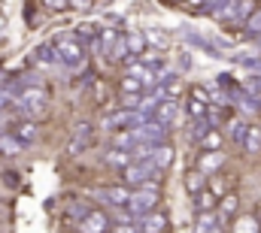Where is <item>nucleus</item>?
Segmentation results:
<instances>
[{"label": "nucleus", "instance_id": "f257e3e1", "mask_svg": "<svg viewBox=\"0 0 261 233\" xmlns=\"http://www.w3.org/2000/svg\"><path fill=\"white\" fill-rule=\"evenodd\" d=\"M158 206H161V179H149L146 185L130 191V203H128L130 215H146Z\"/></svg>", "mask_w": 261, "mask_h": 233}, {"label": "nucleus", "instance_id": "f03ea898", "mask_svg": "<svg viewBox=\"0 0 261 233\" xmlns=\"http://www.w3.org/2000/svg\"><path fill=\"white\" fill-rule=\"evenodd\" d=\"M18 106H21L31 118H43L46 109H49V91L31 85V88H24V91L18 94Z\"/></svg>", "mask_w": 261, "mask_h": 233}, {"label": "nucleus", "instance_id": "7ed1b4c3", "mask_svg": "<svg viewBox=\"0 0 261 233\" xmlns=\"http://www.w3.org/2000/svg\"><path fill=\"white\" fill-rule=\"evenodd\" d=\"M113 221L103 209H88L79 221H76V233H110Z\"/></svg>", "mask_w": 261, "mask_h": 233}, {"label": "nucleus", "instance_id": "20e7f679", "mask_svg": "<svg viewBox=\"0 0 261 233\" xmlns=\"http://www.w3.org/2000/svg\"><path fill=\"white\" fill-rule=\"evenodd\" d=\"M137 224H140V233H167V227H170V215L158 206V209L140 215Z\"/></svg>", "mask_w": 261, "mask_h": 233}, {"label": "nucleus", "instance_id": "39448f33", "mask_svg": "<svg viewBox=\"0 0 261 233\" xmlns=\"http://www.w3.org/2000/svg\"><path fill=\"white\" fill-rule=\"evenodd\" d=\"M225 161H228V155H225V149H216V152H200L197 155V170L206 176H216L222 167H225Z\"/></svg>", "mask_w": 261, "mask_h": 233}, {"label": "nucleus", "instance_id": "423d86ee", "mask_svg": "<svg viewBox=\"0 0 261 233\" xmlns=\"http://www.w3.org/2000/svg\"><path fill=\"white\" fill-rule=\"evenodd\" d=\"M125 64H128V76L140 79L146 88H155V85H158V73H155L149 64H143L140 58H130V61H125Z\"/></svg>", "mask_w": 261, "mask_h": 233}, {"label": "nucleus", "instance_id": "0eeeda50", "mask_svg": "<svg viewBox=\"0 0 261 233\" xmlns=\"http://www.w3.org/2000/svg\"><path fill=\"white\" fill-rule=\"evenodd\" d=\"M55 49H58V58L67 61V64H79L82 61V46H79L76 37H58Z\"/></svg>", "mask_w": 261, "mask_h": 233}, {"label": "nucleus", "instance_id": "6e6552de", "mask_svg": "<svg viewBox=\"0 0 261 233\" xmlns=\"http://www.w3.org/2000/svg\"><path fill=\"white\" fill-rule=\"evenodd\" d=\"M137 124H140V112L137 109H122V112H113V115L103 118L107 130H122V127H137Z\"/></svg>", "mask_w": 261, "mask_h": 233}, {"label": "nucleus", "instance_id": "1a4fd4ad", "mask_svg": "<svg viewBox=\"0 0 261 233\" xmlns=\"http://www.w3.org/2000/svg\"><path fill=\"white\" fill-rule=\"evenodd\" d=\"M176 121H179V100L164 97L155 106V124H176Z\"/></svg>", "mask_w": 261, "mask_h": 233}, {"label": "nucleus", "instance_id": "9d476101", "mask_svg": "<svg viewBox=\"0 0 261 233\" xmlns=\"http://www.w3.org/2000/svg\"><path fill=\"white\" fill-rule=\"evenodd\" d=\"M103 164L107 167H113V170H125L128 164H134V155H130V149H107L103 152Z\"/></svg>", "mask_w": 261, "mask_h": 233}, {"label": "nucleus", "instance_id": "9b49d317", "mask_svg": "<svg viewBox=\"0 0 261 233\" xmlns=\"http://www.w3.org/2000/svg\"><path fill=\"white\" fill-rule=\"evenodd\" d=\"M219 224H225L219 218V212H197L195 224H192V233H213Z\"/></svg>", "mask_w": 261, "mask_h": 233}, {"label": "nucleus", "instance_id": "f8f14e48", "mask_svg": "<svg viewBox=\"0 0 261 233\" xmlns=\"http://www.w3.org/2000/svg\"><path fill=\"white\" fill-rule=\"evenodd\" d=\"M192 206H195V212H216V206H219V197H216L210 188H203V191L192 194Z\"/></svg>", "mask_w": 261, "mask_h": 233}, {"label": "nucleus", "instance_id": "ddd939ff", "mask_svg": "<svg viewBox=\"0 0 261 233\" xmlns=\"http://www.w3.org/2000/svg\"><path fill=\"white\" fill-rule=\"evenodd\" d=\"M130 191L128 185H110V188H103V194H107V200L113 203V206H122V209H128L130 203Z\"/></svg>", "mask_w": 261, "mask_h": 233}, {"label": "nucleus", "instance_id": "4468645a", "mask_svg": "<svg viewBox=\"0 0 261 233\" xmlns=\"http://www.w3.org/2000/svg\"><path fill=\"white\" fill-rule=\"evenodd\" d=\"M12 136H15V139H21V142H34V139L40 136V127H37V121H34V118H31V121H15Z\"/></svg>", "mask_w": 261, "mask_h": 233}, {"label": "nucleus", "instance_id": "2eb2a0df", "mask_svg": "<svg viewBox=\"0 0 261 233\" xmlns=\"http://www.w3.org/2000/svg\"><path fill=\"white\" fill-rule=\"evenodd\" d=\"M152 164H155V170H167L173 164V145L170 142H158L155 152H152Z\"/></svg>", "mask_w": 261, "mask_h": 233}, {"label": "nucleus", "instance_id": "dca6fc26", "mask_svg": "<svg viewBox=\"0 0 261 233\" xmlns=\"http://www.w3.org/2000/svg\"><path fill=\"white\" fill-rule=\"evenodd\" d=\"M246 130H249V124H246L243 118H228V127H225V133H228V139H231L234 145H243V136H246Z\"/></svg>", "mask_w": 261, "mask_h": 233}, {"label": "nucleus", "instance_id": "f3484780", "mask_svg": "<svg viewBox=\"0 0 261 233\" xmlns=\"http://www.w3.org/2000/svg\"><path fill=\"white\" fill-rule=\"evenodd\" d=\"M225 145V133L219 130V127H210L203 136H200V152H216V149H222Z\"/></svg>", "mask_w": 261, "mask_h": 233}, {"label": "nucleus", "instance_id": "a211bd4d", "mask_svg": "<svg viewBox=\"0 0 261 233\" xmlns=\"http://www.w3.org/2000/svg\"><path fill=\"white\" fill-rule=\"evenodd\" d=\"M237 206H240V197H237V194H225V197H219L216 212H219V218H222V221H228V218L237 212Z\"/></svg>", "mask_w": 261, "mask_h": 233}, {"label": "nucleus", "instance_id": "6ab92c4d", "mask_svg": "<svg viewBox=\"0 0 261 233\" xmlns=\"http://www.w3.org/2000/svg\"><path fill=\"white\" fill-rule=\"evenodd\" d=\"M243 149H246L249 155H261V127L258 124H249V130H246V136H243Z\"/></svg>", "mask_w": 261, "mask_h": 233}, {"label": "nucleus", "instance_id": "aec40b11", "mask_svg": "<svg viewBox=\"0 0 261 233\" xmlns=\"http://www.w3.org/2000/svg\"><path fill=\"white\" fill-rule=\"evenodd\" d=\"M206 179H210V176L206 173H200V170H192V173L186 176V188H189V194H197V191H203V188H206Z\"/></svg>", "mask_w": 261, "mask_h": 233}, {"label": "nucleus", "instance_id": "412c9836", "mask_svg": "<svg viewBox=\"0 0 261 233\" xmlns=\"http://www.w3.org/2000/svg\"><path fill=\"white\" fill-rule=\"evenodd\" d=\"M125 43H128V49H130V55H134V58H140V55L146 52V37H143V34H137V31L125 34Z\"/></svg>", "mask_w": 261, "mask_h": 233}, {"label": "nucleus", "instance_id": "4be33fe9", "mask_svg": "<svg viewBox=\"0 0 261 233\" xmlns=\"http://www.w3.org/2000/svg\"><path fill=\"white\" fill-rule=\"evenodd\" d=\"M119 91H122V94H143V91H146V85H143L140 79H134V76L125 73V76H122V82H119Z\"/></svg>", "mask_w": 261, "mask_h": 233}, {"label": "nucleus", "instance_id": "5701e85b", "mask_svg": "<svg viewBox=\"0 0 261 233\" xmlns=\"http://www.w3.org/2000/svg\"><path fill=\"white\" fill-rule=\"evenodd\" d=\"M140 61H143V64H149V67L158 73V70H161V64H164V55H161V49H146V52L140 55Z\"/></svg>", "mask_w": 261, "mask_h": 233}, {"label": "nucleus", "instance_id": "b1692460", "mask_svg": "<svg viewBox=\"0 0 261 233\" xmlns=\"http://www.w3.org/2000/svg\"><path fill=\"white\" fill-rule=\"evenodd\" d=\"M21 149H24L21 139H15V136H12V139H9V136H0V152H3V155H18Z\"/></svg>", "mask_w": 261, "mask_h": 233}, {"label": "nucleus", "instance_id": "393cba45", "mask_svg": "<svg viewBox=\"0 0 261 233\" xmlns=\"http://www.w3.org/2000/svg\"><path fill=\"white\" fill-rule=\"evenodd\" d=\"M246 34H249V37H261V9H255V12L246 18Z\"/></svg>", "mask_w": 261, "mask_h": 233}, {"label": "nucleus", "instance_id": "a878e982", "mask_svg": "<svg viewBox=\"0 0 261 233\" xmlns=\"http://www.w3.org/2000/svg\"><path fill=\"white\" fill-rule=\"evenodd\" d=\"M234 233H258V224H255V218H237V224H234Z\"/></svg>", "mask_w": 261, "mask_h": 233}, {"label": "nucleus", "instance_id": "bb28decb", "mask_svg": "<svg viewBox=\"0 0 261 233\" xmlns=\"http://www.w3.org/2000/svg\"><path fill=\"white\" fill-rule=\"evenodd\" d=\"M76 34H79V37H91V40H97L100 27H97V24H91V21H82V24L76 27Z\"/></svg>", "mask_w": 261, "mask_h": 233}, {"label": "nucleus", "instance_id": "cd10ccee", "mask_svg": "<svg viewBox=\"0 0 261 233\" xmlns=\"http://www.w3.org/2000/svg\"><path fill=\"white\" fill-rule=\"evenodd\" d=\"M110 233H140V224L137 221H122V224H113Z\"/></svg>", "mask_w": 261, "mask_h": 233}, {"label": "nucleus", "instance_id": "c85d7f7f", "mask_svg": "<svg viewBox=\"0 0 261 233\" xmlns=\"http://www.w3.org/2000/svg\"><path fill=\"white\" fill-rule=\"evenodd\" d=\"M43 3H46V9H52V12H61V9L70 6V0H43Z\"/></svg>", "mask_w": 261, "mask_h": 233}, {"label": "nucleus", "instance_id": "c756f323", "mask_svg": "<svg viewBox=\"0 0 261 233\" xmlns=\"http://www.w3.org/2000/svg\"><path fill=\"white\" fill-rule=\"evenodd\" d=\"M70 6H76V9H88L91 0H70Z\"/></svg>", "mask_w": 261, "mask_h": 233}, {"label": "nucleus", "instance_id": "7c9ffc66", "mask_svg": "<svg viewBox=\"0 0 261 233\" xmlns=\"http://www.w3.org/2000/svg\"><path fill=\"white\" fill-rule=\"evenodd\" d=\"M0 109H6V94L0 91Z\"/></svg>", "mask_w": 261, "mask_h": 233}]
</instances>
